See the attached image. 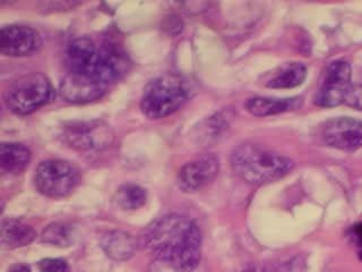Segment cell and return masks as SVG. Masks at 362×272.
<instances>
[{
    "label": "cell",
    "instance_id": "1",
    "mask_svg": "<svg viewBox=\"0 0 362 272\" xmlns=\"http://www.w3.org/2000/svg\"><path fill=\"white\" fill-rule=\"evenodd\" d=\"M139 245L162 264L182 271L205 272L201 266V232L185 215L173 213L153 221L141 232Z\"/></svg>",
    "mask_w": 362,
    "mask_h": 272
},
{
    "label": "cell",
    "instance_id": "2",
    "mask_svg": "<svg viewBox=\"0 0 362 272\" xmlns=\"http://www.w3.org/2000/svg\"><path fill=\"white\" fill-rule=\"evenodd\" d=\"M231 166L243 181L260 185L288 175L293 168V162L263 145L246 143L239 145L232 153Z\"/></svg>",
    "mask_w": 362,
    "mask_h": 272
},
{
    "label": "cell",
    "instance_id": "3",
    "mask_svg": "<svg viewBox=\"0 0 362 272\" xmlns=\"http://www.w3.org/2000/svg\"><path fill=\"white\" fill-rule=\"evenodd\" d=\"M189 84L178 74L167 73L147 83L141 96V109L151 119L165 118L188 101Z\"/></svg>",
    "mask_w": 362,
    "mask_h": 272
},
{
    "label": "cell",
    "instance_id": "4",
    "mask_svg": "<svg viewBox=\"0 0 362 272\" xmlns=\"http://www.w3.org/2000/svg\"><path fill=\"white\" fill-rule=\"evenodd\" d=\"M54 91L48 77L41 73L24 75L15 81L6 94L9 110L26 116L54 99Z\"/></svg>",
    "mask_w": 362,
    "mask_h": 272
},
{
    "label": "cell",
    "instance_id": "5",
    "mask_svg": "<svg viewBox=\"0 0 362 272\" xmlns=\"http://www.w3.org/2000/svg\"><path fill=\"white\" fill-rule=\"evenodd\" d=\"M81 181L77 168L71 162L51 159L41 162L34 174V184L41 194L59 198L69 196Z\"/></svg>",
    "mask_w": 362,
    "mask_h": 272
},
{
    "label": "cell",
    "instance_id": "6",
    "mask_svg": "<svg viewBox=\"0 0 362 272\" xmlns=\"http://www.w3.org/2000/svg\"><path fill=\"white\" fill-rule=\"evenodd\" d=\"M352 71L349 62L334 60L322 73V81L315 96L318 107L332 108L344 103L345 96L351 88Z\"/></svg>",
    "mask_w": 362,
    "mask_h": 272
},
{
    "label": "cell",
    "instance_id": "7",
    "mask_svg": "<svg viewBox=\"0 0 362 272\" xmlns=\"http://www.w3.org/2000/svg\"><path fill=\"white\" fill-rule=\"evenodd\" d=\"M62 136L78 150H103L115 141L110 126L102 120L69 123L62 130Z\"/></svg>",
    "mask_w": 362,
    "mask_h": 272
},
{
    "label": "cell",
    "instance_id": "8",
    "mask_svg": "<svg viewBox=\"0 0 362 272\" xmlns=\"http://www.w3.org/2000/svg\"><path fill=\"white\" fill-rule=\"evenodd\" d=\"M326 144L337 150L354 152L362 147V120L339 117L326 123L322 130Z\"/></svg>",
    "mask_w": 362,
    "mask_h": 272
},
{
    "label": "cell",
    "instance_id": "9",
    "mask_svg": "<svg viewBox=\"0 0 362 272\" xmlns=\"http://www.w3.org/2000/svg\"><path fill=\"white\" fill-rule=\"evenodd\" d=\"M220 169L218 157L205 153L185 164L178 174V185L181 191L194 193L214 181Z\"/></svg>",
    "mask_w": 362,
    "mask_h": 272
},
{
    "label": "cell",
    "instance_id": "10",
    "mask_svg": "<svg viewBox=\"0 0 362 272\" xmlns=\"http://www.w3.org/2000/svg\"><path fill=\"white\" fill-rule=\"evenodd\" d=\"M42 45L39 32L31 26H5L0 31V51L6 56H31Z\"/></svg>",
    "mask_w": 362,
    "mask_h": 272
},
{
    "label": "cell",
    "instance_id": "11",
    "mask_svg": "<svg viewBox=\"0 0 362 272\" xmlns=\"http://www.w3.org/2000/svg\"><path fill=\"white\" fill-rule=\"evenodd\" d=\"M107 92V85L81 74L69 73L62 79L59 94L71 103H88L101 99Z\"/></svg>",
    "mask_w": 362,
    "mask_h": 272
},
{
    "label": "cell",
    "instance_id": "12",
    "mask_svg": "<svg viewBox=\"0 0 362 272\" xmlns=\"http://www.w3.org/2000/svg\"><path fill=\"white\" fill-rule=\"evenodd\" d=\"M99 52L100 45L90 38L73 40L67 49V62L71 73L81 74L95 79Z\"/></svg>",
    "mask_w": 362,
    "mask_h": 272
},
{
    "label": "cell",
    "instance_id": "13",
    "mask_svg": "<svg viewBox=\"0 0 362 272\" xmlns=\"http://www.w3.org/2000/svg\"><path fill=\"white\" fill-rule=\"evenodd\" d=\"M307 67L303 62H286L267 74L264 84L271 89H293L305 82Z\"/></svg>",
    "mask_w": 362,
    "mask_h": 272
},
{
    "label": "cell",
    "instance_id": "14",
    "mask_svg": "<svg viewBox=\"0 0 362 272\" xmlns=\"http://www.w3.org/2000/svg\"><path fill=\"white\" fill-rule=\"evenodd\" d=\"M102 249L113 260H127L135 253L136 241L128 232L115 230L107 232L101 241Z\"/></svg>",
    "mask_w": 362,
    "mask_h": 272
},
{
    "label": "cell",
    "instance_id": "15",
    "mask_svg": "<svg viewBox=\"0 0 362 272\" xmlns=\"http://www.w3.org/2000/svg\"><path fill=\"white\" fill-rule=\"evenodd\" d=\"M31 151L18 143H3L0 150L1 169L8 174H21L31 162Z\"/></svg>",
    "mask_w": 362,
    "mask_h": 272
},
{
    "label": "cell",
    "instance_id": "16",
    "mask_svg": "<svg viewBox=\"0 0 362 272\" xmlns=\"http://www.w3.org/2000/svg\"><path fill=\"white\" fill-rule=\"evenodd\" d=\"M37 232L20 220H6L1 226V244L6 249H18L33 242Z\"/></svg>",
    "mask_w": 362,
    "mask_h": 272
},
{
    "label": "cell",
    "instance_id": "17",
    "mask_svg": "<svg viewBox=\"0 0 362 272\" xmlns=\"http://www.w3.org/2000/svg\"><path fill=\"white\" fill-rule=\"evenodd\" d=\"M294 105L293 99H275L265 96H255L247 100L246 109L256 117L274 116L290 110Z\"/></svg>",
    "mask_w": 362,
    "mask_h": 272
},
{
    "label": "cell",
    "instance_id": "18",
    "mask_svg": "<svg viewBox=\"0 0 362 272\" xmlns=\"http://www.w3.org/2000/svg\"><path fill=\"white\" fill-rule=\"evenodd\" d=\"M147 192L135 184H126L119 188L116 194V202L119 208L124 210H137L145 205Z\"/></svg>",
    "mask_w": 362,
    "mask_h": 272
},
{
    "label": "cell",
    "instance_id": "19",
    "mask_svg": "<svg viewBox=\"0 0 362 272\" xmlns=\"http://www.w3.org/2000/svg\"><path fill=\"white\" fill-rule=\"evenodd\" d=\"M74 236L75 232L71 225L56 222L43 230L42 241L54 246L66 247L73 243Z\"/></svg>",
    "mask_w": 362,
    "mask_h": 272
},
{
    "label": "cell",
    "instance_id": "20",
    "mask_svg": "<svg viewBox=\"0 0 362 272\" xmlns=\"http://www.w3.org/2000/svg\"><path fill=\"white\" fill-rule=\"evenodd\" d=\"M344 103L356 110L362 111V84L351 85Z\"/></svg>",
    "mask_w": 362,
    "mask_h": 272
},
{
    "label": "cell",
    "instance_id": "21",
    "mask_svg": "<svg viewBox=\"0 0 362 272\" xmlns=\"http://www.w3.org/2000/svg\"><path fill=\"white\" fill-rule=\"evenodd\" d=\"M41 272H69L66 261L62 259H45L40 262Z\"/></svg>",
    "mask_w": 362,
    "mask_h": 272
},
{
    "label": "cell",
    "instance_id": "22",
    "mask_svg": "<svg viewBox=\"0 0 362 272\" xmlns=\"http://www.w3.org/2000/svg\"><path fill=\"white\" fill-rule=\"evenodd\" d=\"M277 272H307V266H305V261L301 256L292 259L288 261L286 264H283Z\"/></svg>",
    "mask_w": 362,
    "mask_h": 272
},
{
    "label": "cell",
    "instance_id": "23",
    "mask_svg": "<svg viewBox=\"0 0 362 272\" xmlns=\"http://www.w3.org/2000/svg\"><path fill=\"white\" fill-rule=\"evenodd\" d=\"M352 237H354V243L356 244V246L359 249V255L362 260V222L354 227V230H352Z\"/></svg>",
    "mask_w": 362,
    "mask_h": 272
},
{
    "label": "cell",
    "instance_id": "24",
    "mask_svg": "<svg viewBox=\"0 0 362 272\" xmlns=\"http://www.w3.org/2000/svg\"><path fill=\"white\" fill-rule=\"evenodd\" d=\"M238 272H277V270L272 269L265 266H249Z\"/></svg>",
    "mask_w": 362,
    "mask_h": 272
},
{
    "label": "cell",
    "instance_id": "25",
    "mask_svg": "<svg viewBox=\"0 0 362 272\" xmlns=\"http://www.w3.org/2000/svg\"><path fill=\"white\" fill-rule=\"evenodd\" d=\"M9 272H31V270L25 264H16L9 270Z\"/></svg>",
    "mask_w": 362,
    "mask_h": 272
}]
</instances>
